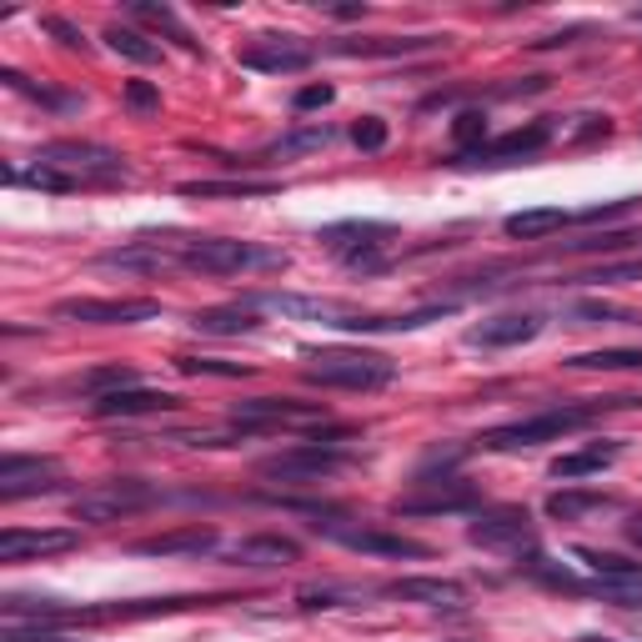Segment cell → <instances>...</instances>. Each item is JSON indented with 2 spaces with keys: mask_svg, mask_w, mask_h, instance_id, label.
<instances>
[{
  "mask_svg": "<svg viewBox=\"0 0 642 642\" xmlns=\"http://www.w3.org/2000/svg\"><path fill=\"white\" fill-rule=\"evenodd\" d=\"M467 538H473L477 547L512 552V557H523V552H538V532H532V517H527L523 507L482 512V517L467 527Z\"/></svg>",
  "mask_w": 642,
  "mask_h": 642,
  "instance_id": "cell-11",
  "label": "cell"
},
{
  "mask_svg": "<svg viewBox=\"0 0 642 642\" xmlns=\"http://www.w3.org/2000/svg\"><path fill=\"white\" fill-rule=\"evenodd\" d=\"M582 642H617V638H603V632H582Z\"/></svg>",
  "mask_w": 642,
  "mask_h": 642,
  "instance_id": "cell-48",
  "label": "cell"
},
{
  "mask_svg": "<svg viewBox=\"0 0 642 642\" xmlns=\"http://www.w3.org/2000/svg\"><path fill=\"white\" fill-rule=\"evenodd\" d=\"M577 36H592V26H572V30H557V36H542V40H532V51H557V46H572Z\"/></svg>",
  "mask_w": 642,
  "mask_h": 642,
  "instance_id": "cell-45",
  "label": "cell"
},
{
  "mask_svg": "<svg viewBox=\"0 0 642 642\" xmlns=\"http://www.w3.org/2000/svg\"><path fill=\"white\" fill-rule=\"evenodd\" d=\"M552 136H557V121L552 116L527 121V126H517V131L467 151V156H452L446 166H512V161H527V156H538V151H547Z\"/></svg>",
  "mask_w": 642,
  "mask_h": 642,
  "instance_id": "cell-9",
  "label": "cell"
},
{
  "mask_svg": "<svg viewBox=\"0 0 642 642\" xmlns=\"http://www.w3.org/2000/svg\"><path fill=\"white\" fill-rule=\"evenodd\" d=\"M572 316H582L588 327H597V322H638L632 312H622V306H613V302H577Z\"/></svg>",
  "mask_w": 642,
  "mask_h": 642,
  "instance_id": "cell-41",
  "label": "cell"
},
{
  "mask_svg": "<svg viewBox=\"0 0 642 642\" xmlns=\"http://www.w3.org/2000/svg\"><path fill=\"white\" fill-rule=\"evenodd\" d=\"M40 30H46V36H55L61 46H66V51H86V46H91V40H86L76 26H71L66 15H46V21H40Z\"/></svg>",
  "mask_w": 642,
  "mask_h": 642,
  "instance_id": "cell-42",
  "label": "cell"
},
{
  "mask_svg": "<svg viewBox=\"0 0 642 642\" xmlns=\"http://www.w3.org/2000/svg\"><path fill=\"white\" fill-rule=\"evenodd\" d=\"M577 222V211H563V206H532V211H512L507 222H502V231H507L512 241H542L552 237V231H563V226Z\"/></svg>",
  "mask_w": 642,
  "mask_h": 642,
  "instance_id": "cell-24",
  "label": "cell"
},
{
  "mask_svg": "<svg viewBox=\"0 0 642 642\" xmlns=\"http://www.w3.org/2000/svg\"><path fill=\"white\" fill-rule=\"evenodd\" d=\"M71 387H76V392H86V396H96V402H101V396H116V392H126V387H136V372L131 367H96V372H80L76 381H71Z\"/></svg>",
  "mask_w": 642,
  "mask_h": 642,
  "instance_id": "cell-32",
  "label": "cell"
},
{
  "mask_svg": "<svg viewBox=\"0 0 642 642\" xmlns=\"http://www.w3.org/2000/svg\"><path fill=\"white\" fill-rule=\"evenodd\" d=\"M387 136H392V131H387V121H381V116H362L352 126L356 151H381V146H387Z\"/></svg>",
  "mask_w": 642,
  "mask_h": 642,
  "instance_id": "cell-40",
  "label": "cell"
},
{
  "mask_svg": "<svg viewBox=\"0 0 642 642\" xmlns=\"http://www.w3.org/2000/svg\"><path fill=\"white\" fill-rule=\"evenodd\" d=\"M547 316L542 312H502L487 316L477 327H467V347H487V352H502V347H523V341L542 337Z\"/></svg>",
  "mask_w": 642,
  "mask_h": 642,
  "instance_id": "cell-16",
  "label": "cell"
},
{
  "mask_svg": "<svg viewBox=\"0 0 642 642\" xmlns=\"http://www.w3.org/2000/svg\"><path fill=\"white\" fill-rule=\"evenodd\" d=\"M577 563H588V572L597 582H617V588H642V563H628L617 552L603 547H577Z\"/></svg>",
  "mask_w": 642,
  "mask_h": 642,
  "instance_id": "cell-26",
  "label": "cell"
},
{
  "mask_svg": "<svg viewBox=\"0 0 642 642\" xmlns=\"http://www.w3.org/2000/svg\"><path fill=\"white\" fill-rule=\"evenodd\" d=\"M347 603H362L356 592H337V588H302L297 592V607L302 613H322V607H347Z\"/></svg>",
  "mask_w": 642,
  "mask_h": 642,
  "instance_id": "cell-39",
  "label": "cell"
},
{
  "mask_svg": "<svg viewBox=\"0 0 642 642\" xmlns=\"http://www.w3.org/2000/svg\"><path fill=\"white\" fill-rule=\"evenodd\" d=\"M331 141H337V131H331V126H297V131L276 136V141L266 146L262 156H281V161L312 156V151H322V146H331Z\"/></svg>",
  "mask_w": 642,
  "mask_h": 642,
  "instance_id": "cell-31",
  "label": "cell"
},
{
  "mask_svg": "<svg viewBox=\"0 0 642 642\" xmlns=\"http://www.w3.org/2000/svg\"><path fill=\"white\" fill-rule=\"evenodd\" d=\"M181 406V396L176 392H146V387H126V392L116 396H101L96 402V417H151V412H176Z\"/></svg>",
  "mask_w": 642,
  "mask_h": 642,
  "instance_id": "cell-23",
  "label": "cell"
},
{
  "mask_svg": "<svg viewBox=\"0 0 642 642\" xmlns=\"http://www.w3.org/2000/svg\"><path fill=\"white\" fill-rule=\"evenodd\" d=\"M231 421L241 432H281V427H316L327 421L322 402H291V396H251L231 406Z\"/></svg>",
  "mask_w": 642,
  "mask_h": 642,
  "instance_id": "cell-8",
  "label": "cell"
},
{
  "mask_svg": "<svg viewBox=\"0 0 642 642\" xmlns=\"http://www.w3.org/2000/svg\"><path fill=\"white\" fill-rule=\"evenodd\" d=\"M622 532H628L632 547H642V517H628V527H622Z\"/></svg>",
  "mask_w": 642,
  "mask_h": 642,
  "instance_id": "cell-47",
  "label": "cell"
},
{
  "mask_svg": "<svg viewBox=\"0 0 642 642\" xmlns=\"http://www.w3.org/2000/svg\"><path fill=\"white\" fill-rule=\"evenodd\" d=\"M131 15H136V21H146V26L166 30L171 40H181L186 51H201V40L191 36V30H186L181 21H176V11H171V5H151V0H131Z\"/></svg>",
  "mask_w": 642,
  "mask_h": 642,
  "instance_id": "cell-34",
  "label": "cell"
},
{
  "mask_svg": "<svg viewBox=\"0 0 642 642\" xmlns=\"http://www.w3.org/2000/svg\"><path fill=\"white\" fill-rule=\"evenodd\" d=\"M105 46H111L116 55H126V61H136V66H156L161 61L156 40H146L141 30H131V26H111L105 30Z\"/></svg>",
  "mask_w": 642,
  "mask_h": 642,
  "instance_id": "cell-33",
  "label": "cell"
},
{
  "mask_svg": "<svg viewBox=\"0 0 642 642\" xmlns=\"http://www.w3.org/2000/svg\"><path fill=\"white\" fill-rule=\"evenodd\" d=\"M628 247H642L638 226H622V231H597V237H582V241H563V247H552L547 256H603V251H628Z\"/></svg>",
  "mask_w": 642,
  "mask_h": 642,
  "instance_id": "cell-29",
  "label": "cell"
},
{
  "mask_svg": "<svg viewBox=\"0 0 642 642\" xmlns=\"http://www.w3.org/2000/svg\"><path fill=\"white\" fill-rule=\"evenodd\" d=\"M216 547H222V538H216V527H201V523L131 542V552H136V557H206V552H216Z\"/></svg>",
  "mask_w": 642,
  "mask_h": 642,
  "instance_id": "cell-18",
  "label": "cell"
},
{
  "mask_svg": "<svg viewBox=\"0 0 642 642\" xmlns=\"http://www.w3.org/2000/svg\"><path fill=\"white\" fill-rule=\"evenodd\" d=\"M126 105H136V111H156L161 91L151 86V80H126Z\"/></svg>",
  "mask_w": 642,
  "mask_h": 642,
  "instance_id": "cell-43",
  "label": "cell"
},
{
  "mask_svg": "<svg viewBox=\"0 0 642 642\" xmlns=\"http://www.w3.org/2000/svg\"><path fill=\"white\" fill-rule=\"evenodd\" d=\"M632 21H638V26H642V5H638V11H632Z\"/></svg>",
  "mask_w": 642,
  "mask_h": 642,
  "instance_id": "cell-49",
  "label": "cell"
},
{
  "mask_svg": "<svg viewBox=\"0 0 642 642\" xmlns=\"http://www.w3.org/2000/svg\"><path fill=\"white\" fill-rule=\"evenodd\" d=\"M176 372H186V377H251L247 362H222V356H176Z\"/></svg>",
  "mask_w": 642,
  "mask_h": 642,
  "instance_id": "cell-37",
  "label": "cell"
},
{
  "mask_svg": "<svg viewBox=\"0 0 642 642\" xmlns=\"http://www.w3.org/2000/svg\"><path fill=\"white\" fill-rule=\"evenodd\" d=\"M186 272L201 276H241V272H287L291 256L281 247H262V241H237V237H186L176 241Z\"/></svg>",
  "mask_w": 642,
  "mask_h": 642,
  "instance_id": "cell-2",
  "label": "cell"
},
{
  "mask_svg": "<svg viewBox=\"0 0 642 642\" xmlns=\"http://www.w3.org/2000/svg\"><path fill=\"white\" fill-rule=\"evenodd\" d=\"M642 396H603V402H563V406H542L532 417H517L507 427H492L482 432V452H527V446H542V442H563L567 432H582L603 412H617V406H638Z\"/></svg>",
  "mask_w": 642,
  "mask_h": 642,
  "instance_id": "cell-1",
  "label": "cell"
},
{
  "mask_svg": "<svg viewBox=\"0 0 642 642\" xmlns=\"http://www.w3.org/2000/svg\"><path fill=\"white\" fill-rule=\"evenodd\" d=\"M237 61L247 71H262V76H297L316 61V51L297 36H256L251 46H241Z\"/></svg>",
  "mask_w": 642,
  "mask_h": 642,
  "instance_id": "cell-13",
  "label": "cell"
},
{
  "mask_svg": "<svg viewBox=\"0 0 642 642\" xmlns=\"http://www.w3.org/2000/svg\"><path fill=\"white\" fill-rule=\"evenodd\" d=\"M603 507H613V498H607V492H592V487H563V492L547 498V517H557V523H577V517L603 512Z\"/></svg>",
  "mask_w": 642,
  "mask_h": 642,
  "instance_id": "cell-28",
  "label": "cell"
},
{
  "mask_svg": "<svg viewBox=\"0 0 642 642\" xmlns=\"http://www.w3.org/2000/svg\"><path fill=\"white\" fill-rule=\"evenodd\" d=\"M55 322H80V327H136L161 316V302L151 297H71L51 306Z\"/></svg>",
  "mask_w": 642,
  "mask_h": 642,
  "instance_id": "cell-7",
  "label": "cell"
},
{
  "mask_svg": "<svg viewBox=\"0 0 642 642\" xmlns=\"http://www.w3.org/2000/svg\"><path fill=\"white\" fill-rule=\"evenodd\" d=\"M302 356H306V381L337 387V392H381V387H392V377H396L392 356L362 352V347H327V352L306 347Z\"/></svg>",
  "mask_w": 642,
  "mask_h": 642,
  "instance_id": "cell-3",
  "label": "cell"
},
{
  "mask_svg": "<svg viewBox=\"0 0 642 642\" xmlns=\"http://www.w3.org/2000/svg\"><path fill=\"white\" fill-rule=\"evenodd\" d=\"M156 502V487L151 482H136V477H116V482H101V487H86L80 498H71V517L76 523H121V517H136Z\"/></svg>",
  "mask_w": 642,
  "mask_h": 642,
  "instance_id": "cell-6",
  "label": "cell"
},
{
  "mask_svg": "<svg viewBox=\"0 0 642 642\" xmlns=\"http://www.w3.org/2000/svg\"><path fill=\"white\" fill-rule=\"evenodd\" d=\"M577 287H622V281H642V256H628V262H607L592 266V272L572 276Z\"/></svg>",
  "mask_w": 642,
  "mask_h": 642,
  "instance_id": "cell-35",
  "label": "cell"
},
{
  "mask_svg": "<svg viewBox=\"0 0 642 642\" xmlns=\"http://www.w3.org/2000/svg\"><path fill=\"white\" fill-rule=\"evenodd\" d=\"M331 101H337V91H331L327 80H322V86H302L291 105H297V111H322V105H331Z\"/></svg>",
  "mask_w": 642,
  "mask_h": 642,
  "instance_id": "cell-44",
  "label": "cell"
},
{
  "mask_svg": "<svg viewBox=\"0 0 642 642\" xmlns=\"http://www.w3.org/2000/svg\"><path fill=\"white\" fill-rule=\"evenodd\" d=\"M452 156H467V151H477V146H487V116L482 111H462L457 121H452Z\"/></svg>",
  "mask_w": 642,
  "mask_h": 642,
  "instance_id": "cell-38",
  "label": "cell"
},
{
  "mask_svg": "<svg viewBox=\"0 0 642 642\" xmlns=\"http://www.w3.org/2000/svg\"><path fill=\"white\" fill-rule=\"evenodd\" d=\"M577 372H628L642 367V352H628V347H607V352H588V356H572Z\"/></svg>",
  "mask_w": 642,
  "mask_h": 642,
  "instance_id": "cell-36",
  "label": "cell"
},
{
  "mask_svg": "<svg viewBox=\"0 0 642 642\" xmlns=\"http://www.w3.org/2000/svg\"><path fill=\"white\" fill-rule=\"evenodd\" d=\"M316 237L327 241L347 266H367V272H377L381 266V241L392 237V226L387 222H337V226H322Z\"/></svg>",
  "mask_w": 642,
  "mask_h": 642,
  "instance_id": "cell-12",
  "label": "cell"
},
{
  "mask_svg": "<svg viewBox=\"0 0 642 642\" xmlns=\"http://www.w3.org/2000/svg\"><path fill=\"white\" fill-rule=\"evenodd\" d=\"M347 467H356V452H341L337 442H297L276 457H262L256 473L272 477L281 487H312V482H331L341 477Z\"/></svg>",
  "mask_w": 642,
  "mask_h": 642,
  "instance_id": "cell-4",
  "label": "cell"
},
{
  "mask_svg": "<svg viewBox=\"0 0 642 642\" xmlns=\"http://www.w3.org/2000/svg\"><path fill=\"white\" fill-rule=\"evenodd\" d=\"M55 487H61V462L55 457H5L0 462V498L5 502L55 492Z\"/></svg>",
  "mask_w": 642,
  "mask_h": 642,
  "instance_id": "cell-15",
  "label": "cell"
},
{
  "mask_svg": "<svg viewBox=\"0 0 642 642\" xmlns=\"http://www.w3.org/2000/svg\"><path fill=\"white\" fill-rule=\"evenodd\" d=\"M331 15H337V21H362V15H367V5H327Z\"/></svg>",
  "mask_w": 642,
  "mask_h": 642,
  "instance_id": "cell-46",
  "label": "cell"
},
{
  "mask_svg": "<svg viewBox=\"0 0 642 642\" xmlns=\"http://www.w3.org/2000/svg\"><path fill=\"white\" fill-rule=\"evenodd\" d=\"M446 46V36H356V40H331V55H381V61H396V55H421Z\"/></svg>",
  "mask_w": 642,
  "mask_h": 642,
  "instance_id": "cell-21",
  "label": "cell"
},
{
  "mask_svg": "<svg viewBox=\"0 0 642 642\" xmlns=\"http://www.w3.org/2000/svg\"><path fill=\"white\" fill-rule=\"evenodd\" d=\"M467 507H477V487L462 482V477H442V482L421 477L412 498H396V512H467Z\"/></svg>",
  "mask_w": 642,
  "mask_h": 642,
  "instance_id": "cell-19",
  "label": "cell"
},
{
  "mask_svg": "<svg viewBox=\"0 0 642 642\" xmlns=\"http://www.w3.org/2000/svg\"><path fill=\"white\" fill-rule=\"evenodd\" d=\"M76 542H80V532H71V527H40V532H26V527H5V532H0V557H5V563H30V557L71 552Z\"/></svg>",
  "mask_w": 642,
  "mask_h": 642,
  "instance_id": "cell-17",
  "label": "cell"
},
{
  "mask_svg": "<svg viewBox=\"0 0 642 642\" xmlns=\"http://www.w3.org/2000/svg\"><path fill=\"white\" fill-rule=\"evenodd\" d=\"M387 597L421 603V607H462L467 603V588L452 582V577H396V582H387Z\"/></svg>",
  "mask_w": 642,
  "mask_h": 642,
  "instance_id": "cell-22",
  "label": "cell"
},
{
  "mask_svg": "<svg viewBox=\"0 0 642 642\" xmlns=\"http://www.w3.org/2000/svg\"><path fill=\"white\" fill-rule=\"evenodd\" d=\"M40 166H55L76 176L80 186H111V181H126V161L121 151L111 146H96V141H46L36 151Z\"/></svg>",
  "mask_w": 642,
  "mask_h": 642,
  "instance_id": "cell-5",
  "label": "cell"
},
{
  "mask_svg": "<svg viewBox=\"0 0 642 642\" xmlns=\"http://www.w3.org/2000/svg\"><path fill=\"white\" fill-rule=\"evenodd\" d=\"M191 327L211 331V337H241V331L262 327V316H256V306L237 302V306H216V312H197V316H191Z\"/></svg>",
  "mask_w": 642,
  "mask_h": 642,
  "instance_id": "cell-27",
  "label": "cell"
},
{
  "mask_svg": "<svg viewBox=\"0 0 642 642\" xmlns=\"http://www.w3.org/2000/svg\"><path fill=\"white\" fill-rule=\"evenodd\" d=\"M281 181H181V197H226V201H247V197H276Z\"/></svg>",
  "mask_w": 642,
  "mask_h": 642,
  "instance_id": "cell-30",
  "label": "cell"
},
{
  "mask_svg": "<svg viewBox=\"0 0 642 642\" xmlns=\"http://www.w3.org/2000/svg\"><path fill=\"white\" fill-rule=\"evenodd\" d=\"M322 538L341 542V547L352 552H367V557H412V563H421V557H432V547L417 538H402V532H387V527H352V523H312Z\"/></svg>",
  "mask_w": 642,
  "mask_h": 642,
  "instance_id": "cell-10",
  "label": "cell"
},
{
  "mask_svg": "<svg viewBox=\"0 0 642 642\" xmlns=\"http://www.w3.org/2000/svg\"><path fill=\"white\" fill-rule=\"evenodd\" d=\"M226 563H231V567H291V563H302V542H297V538H276V532L241 538V542L226 547Z\"/></svg>",
  "mask_w": 642,
  "mask_h": 642,
  "instance_id": "cell-20",
  "label": "cell"
},
{
  "mask_svg": "<svg viewBox=\"0 0 642 642\" xmlns=\"http://www.w3.org/2000/svg\"><path fill=\"white\" fill-rule=\"evenodd\" d=\"M247 306H266V312H281V316H297V322H322V327H347L352 322V306L331 302V297H302V291H251L241 297Z\"/></svg>",
  "mask_w": 642,
  "mask_h": 642,
  "instance_id": "cell-14",
  "label": "cell"
},
{
  "mask_svg": "<svg viewBox=\"0 0 642 642\" xmlns=\"http://www.w3.org/2000/svg\"><path fill=\"white\" fill-rule=\"evenodd\" d=\"M617 457H622L617 442L577 446V452H563V457L552 462V477H557V482H577V477H592V473H603V467H613Z\"/></svg>",
  "mask_w": 642,
  "mask_h": 642,
  "instance_id": "cell-25",
  "label": "cell"
}]
</instances>
